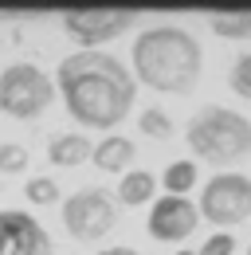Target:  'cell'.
Instances as JSON below:
<instances>
[{
	"label": "cell",
	"mask_w": 251,
	"mask_h": 255,
	"mask_svg": "<svg viewBox=\"0 0 251 255\" xmlns=\"http://www.w3.org/2000/svg\"><path fill=\"white\" fill-rule=\"evenodd\" d=\"M55 83H59V91H63L67 114L79 126H91V129L118 126L126 114H129L133 95H137L133 75L114 55L94 51V47L67 55L59 63Z\"/></svg>",
	"instance_id": "1"
},
{
	"label": "cell",
	"mask_w": 251,
	"mask_h": 255,
	"mask_svg": "<svg viewBox=\"0 0 251 255\" xmlns=\"http://www.w3.org/2000/svg\"><path fill=\"white\" fill-rule=\"evenodd\" d=\"M204 51L196 35L185 28H149L133 39V71L145 87L169 91V95H188L200 79Z\"/></svg>",
	"instance_id": "2"
},
{
	"label": "cell",
	"mask_w": 251,
	"mask_h": 255,
	"mask_svg": "<svg viewBox=\"0 0 251 255\" xmlns=\"http://www.w3.org/2000/svg\"><path fill=\"white\" fill-rule=\"evenodd\" d=\"M188 149L204 161H240L251 153V122L228 106H200L188 118Z\"/></svg>",
	"instance_id": "3"
},
{
	"label": "cell",
	"mask_w": 251,
	"mask_h": 255,
	"mask_svg": "<svg viewBox=\"0 0 251 255\" xmlns=\"http://www.w3.org/2000/svg\"><path fill=\"white\" fill-rule=\"evenodd\" d=\"M55 98V83L35 63H16L0 75V110L12 118H39Z\"/></svg>",
	"instance_id": "4"
},
{
	"label": "cell",
	"mask_w": 251,
	"mask_h": 255,
	"mask_svg": "<svg viewBox=\"0 0 251 255\" xmlns=\"http://www.w3.org/2000/svg\"><path fill=\"white\" fill-rule=\"evenodd\" d=\"M118 224V204L110 200L106 189H79L63 200V228L71 240H102Z\"/></svg>",
	"instance_id": "5"
},
{
	"label": "cell",
	"mask_w": 251,
	"mask_h": 255,
	"mask_svg": "<svg viewBox=\"0 0 251 255\" xmlns=\"http://www.w3.org/2000/svg\"><path fill=\"white\" fill-rule=\"evenodd\" d=\"M196 212H204V220H212V224H244L251 216V177L216 173L200 192Z\"/></svg>",
	"instance_id": "6"
},
{
	"label": "cell",
	"mask_w": 251,
	"mask_h": 255,
	"mask_svg": "<svg viewBox=\"0 0 251 255\" xmlns=\"http://www.w3.org/2000/svg\"><path fill=\"white\" fill-rule=\"evenodd\" d=\"M51 236L31 212L0 208V255H51Z\"/></svg>",
	"instance_id": "7"
},
{
	"label": "cell",
	"mask_w": 251,
	"mask_h": 255,
	"mask_svg": "<svg viewBox=\"0 0 251 255\" xmlns=\"http://www.w3.org/2000/svg\"><path fill=\"white\" fill-rule=\"evenodd\" d=\"M129 24H133V12L129 8H87V12H67L63 16V28L71 32V39H79L87 47L102 43V39H114Z\"/></svg>",
	"instance_id": "8"
},
{
	"label": "cell",
	"mask_w": 251,
	"mask_h": 255,
	"mask_svg": "<svg viewBox=\"0 0 251 255\" xmlns=\"http://www.w3.org/2000/svg\"><path fill=\"white\" fill-rule=\"evenodd\" d=\"M200 224V212L196 204L185 200V196H161L149 212V236L161 240V244H177V240H188Z\"/></svg>",
	"instance_id": "9"
},
{
	"label": "cell",
	"mask_w": 251,
	"mask_h": 255,
	"mask_svg": "<svg viewBox=\"0 0 251 255\" xmlns=\"http://www.w3.org/2000/svg\"><path fill=\"white\" fill-rule=\"evenodd\" d=\"M91 161L102 169V173H118V169H126V165L133 161V141H129V137H118V133H110V137H102V141L94 145Z\"/></svg>",
	"instance_id": "10"
},
{
	"label": "cell",
	"mask_w": 251,
	"mask_h": 255,
	"mask_svg": "<svg viewBox=\"0 0 251 255\" xmlns=\"http://www.w3.org/2000/svg\"><path fill=\"white\" fill-rule=\"evenodd\" d=\"M91 153H94V145L87 133H59L47 145V157L55 165H79V161H91Z\"/></svg>",
	"instance_id": "11"
},
{
	"label": "cell",
	"mask_w": 251,
	"mask_h": 255,
	"mask_svg": "<svg viewBox=\"0 0 251 255\" xmlns=\"http://www.w3.org/2000/svg\"><path fill=\"white\" fill-rule=\"evenodd\" d=\"M153 189H157L153 173H145V169H133V173H126L122 185H118V200H122V204H145V200L153 196Z\"/></svg>",
	"instance_id": "12"
},
{
	"label": "cell",
	"mask_w": 251,
	"mask_h": 255,
	"mask_svg": "<svg viewBox=\"0 0 251 255\" xmlns=\"http://www.w3.org/2000/svg\"><path fill=\"white\" fill-rule=\"evenodd\" d=\"M165 189H169V196H181V192H188L192 185H196V165L192 161H173L169 169H165Z\"/></svg>",
	"instance_id": "13"
},
{
	"label": "cell",
	"mask_w": 251,
	"mask_h": 255,
	"mask_svg": "<svg viewBox=\"0 0 251 255\" xmlns=\"http://www.w3.org/2000/svg\"><path fill=\"white\" fill-rule=\"evenodd\" d=\"M212 28L220 35H232V39L251 35V12H216L212 16Z\"/></svg>",
	"instance_id": "14"
},
{
	"label": "cell",
	"mask_w": 251,
	"mask_h": 255,
	"mask_svg": "<svg viewBox=\"0 0 251 255\" xmlns=\"http://www.w3.org/2000/svg\"><path fill=\"white\" fill-rule=\"evenodd\" d=\"M228 83H232V91L240 98H251V51H240V55H236V63L228 71Z\"/></svg>",
	"instance_id": "15"
},
{
	"label": "cell",
	"mask_w": 251,
	"mask_h": 255,
	"mask_svg": "<svg viewBox=\"0 0 251 255\" xmlns=\"http://www.w3.org/2000/svg\"><path fill=\"white\" fill-rule=\"evenodd\" d=\"M141 129H145L149 137H157V141H165V137L173 133V118H169L165 110L149 106V110H141Z\"/></svg>",
	"instance_id": "16"
},
{
	"label": "cell",
	"mask_w": 251,
	"mask_h": 255,
	"mask_svg": "<svg viewBox=\"0 0 251 255\" xmlns=\"http://www.w3.org/2000/svg\"><path fill=\"white\" fill-rule=\"evenodd\" d=\"M24 196H28L31 204H51V200H59V185L51 177H31L28 185H24Z\"/></svg>",
	"instance_id": "17"
},
{
	"label": "cell",
	"mask_w": 251,
	"mask_h": 255,
	"mask_svg": "<svg viewBox=\"0 0 251 255\" xmlns=\"http://www.w3.org/2000/svg\"><path fill=\"white\" fill-rule=\"evenodd\" d=\"M24 169H28V149L16 141H4L0 145V173H24Z\"/></svg>",
	"instance_id": "18"
},
{
	"label": "cell",
	"mask_w": 251,
	"mask_h": 255,
	"mask_svg": "<svg viewBox=\"0 0 251 255\" xmlns=\"http://www.w3.org/2000/svg\"><path fill=\"white\" fill-rule=\"evenodd\" d=\"M232 252H236V236L232 232H216V236L204 240V248L196 255H232Z\"/></svg>",
	"instance_id": "19"
},
{
	"label": "cell",
	"mask_w": 251,
	"mask_h": 255,
	"mask_svg": "<svg viewBox=\"0 0 251 255\" xmlns=\"http://www.w3.org/2000/svg\"><path fill=\"white\" fill-rule=\"evenodd\" d=\"M98 255H137L133 248H106V252H98Z\"/></svg>",
	"instance_id": "20"
},
{
	"label": "cell",
	"mask_w": 251,
	"mask_h": 255,
	"mask_svg": "<svg viewBox=\"0 0 251 255\" xmlns=\"http://www.w3.org/2000/svg\"><path fill=\"white\" fill-rule=\"evenodd\" d=\"M177 255H196V252H177Z\"/></svg>",
	"instance_id": "21"
},
{
	"label": "cell",
	"mask_w": 251,
	"mask_h": 255,
	"mask_svg": "<svg viewBox=\"0 0 251 255\" xmlns=\"http://www.w3.org/2000/svg\"><path fill=\"white\" fill-rule=\"evenodd\" d=\"M0 192H4V185H0Z\"/></svg>",
	"instance_id": "22"
},
{
	"label": "cell",
	"mask_w": 251,
	"mask_h": 255,
	"mask_svg": "<svg viewBox=\"0 0 251 255\" xmlns=\"http://www.w3.org/2000/svg\"><path fill=\"white\" fill-rule=\"evenodd\" d=\"M248 255H251V252H248Z\"/></svg>",
	"instance_id": "23"
}]
</instances>
